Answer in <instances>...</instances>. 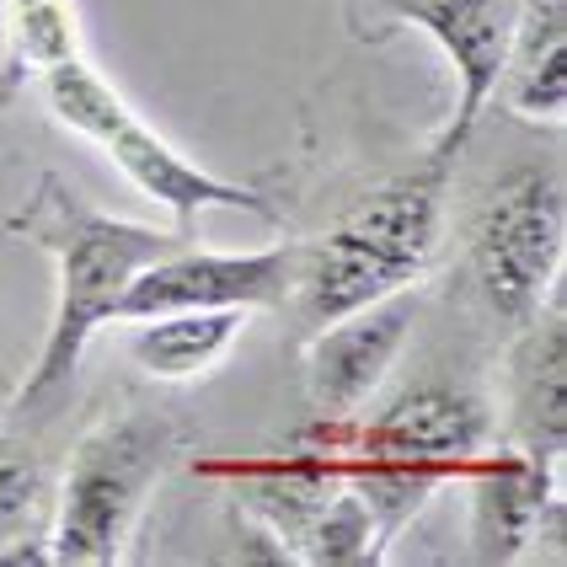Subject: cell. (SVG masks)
Returning a JSON list of instances; mask_svg holds the SVG:
<instances>
[{
    "mask_svg": "<svg viewBox=\"0 0 567 567\" xmlns=\"http://www.w3.org/2000/svg\"><path fill=\"white\" fill-rule=\"evenodd\" d=\"M11 230L28 236L32 247L54 257V274H60V300H54V321H49V338L38 348V364L17 391V412H49L64 391L75 385L81 370V353L96 338V327H107L124 289L134 284V274L156 257L177 252L188 236L172 225H134V220H113L92 209L81 193L70 188L64 177L43 172L32 198L11 215Z\"/></svg>",
    "mask_w": 567,
    "mask_h": 567,
    "instance_id": "1",
    "label": "cell"
},
{
    "mask_svg": "<svg viewBox=\"0 0 567 567\" xmlns=\"http://www.w3.org/2000/svg\"><path fill=\"white\" fill-rule=\"evenodd\" d=\"M444 183L450 172L423 161L408 177L364 193L327 236L306 241L289 306L311 332L423 279V268L440 252Z\"/></svg>",
    "mask_w": 567,
    "mask_h": 567,
    "instance_id": "2",
    "label": "cell"
},
{
    "mask_svg": "<svg viewBox=\"0 0 567 567\" xmlns=\"http://www.w3.org/2000/svg\"><path fill=\"white\" fill-rule=\"evenodd\" d=\"M183 429L156 412H118L75 444L70 472L54 487L49 563L54 567H113L124 563L128 536L183 455Z\"/></svg>",
    "mask_w": 567,
    "mask_h": 567,
    "instance_id": "3",
    "label": "cell"
},
{
    "mask_svg": "<svg viewBox=\"0 0 567 567\" xmlns=\"http://www.w3.org/2000/svg\"><path fill=\"white\" fill-rule=\"evenodd\" d=\"M38 86H43L49 113H54L70 134L92 140L96 151L113 161L134 188L172 215V225H177L183 236L193 230V220H198L204 209H241V215H257L262 225H279V204H274V198H262V193L247 188V183H225L215 172H204L198 161L177 156L81 54H75V60H60L54 70H43Z\"/></svg>",
    "mask_w": 567,
    "mask_h": 567,
    "instance_id": "4",
    "label": "cell"
},
{
    "mask_svg": "<svg viewBox=\"0 0 567 567\" xmlns=\"http://www.w3.org/2000/svg\"><path fill=\"white\" fill-rule=\"evenodd\" d=\"M567 252L563 177L525 166L487 193L472 225V274L487 311L525 327L536 321Z\"/></svg>",
    "mask_w": 567,
    "mask_h": 567,
    "instance_id": "5",
    "label": "cell"
},
{
    "mask_svg": "<svg viewBox=\"0 0 567 567\" xmlns=\"http://www.w3.org/2000/svg\"><path fill=\"white\" fill-rule=\"evenodd\" d=\"M311 450L338 455H385V461H417L444 476H461V466L493 444V412L487 402L466 391V385H444V380H423L402 391L380 417H321L316 412L311 429L295 434Z\"/></svg>",
    "mask_w": 567,
    "mask_h": 567,
    "instance_id": "6",
    "label": "cell"
},
{
    "mask_svg": "<svg viewBox=\"0 0 567 567\" xmlns=\"http://www.w3.org/2000/svg\"><path fill=\"white\" fill-rule=\"evenodd\" d=\"M306 241H284L268 252H193L188 241L177 252L145 262L124 289L113 321H145L166 311H274L289 306L300 279Z\"/></svg>",
    "mask_w": 567,
    "mask_h": 567,
    "instance_id": "7",
    "label": "cell"
},
{
    "mask_svg": "<svg viewBox=\"0 0 567 567\" xmlns=\"http://www.w3.org/2000/svg\"><path fill=\"white\" fill-rule=\"evenodd\" d=\"M385 17L429 32L440 43V54L450 60L455 113H450V124L434 140L429 166L455 172V161L472 145L487 102L498 96L508 43H514V22H519V0H385Z\"/></svg>",
    "mask_w": 567,
    "mask_h": 567,
    "instance_id": "8",
    "label": "cell"
},
{
    "mask_svg": "<svg viewBox=\"0 0 567 567\" xmlns=\"http://www.w3.org/2000/svg\"><path fill=\"white\" fill-rule=\"evenodd\" d=\"M412 316H417V295L396 289L385 300H370L316 327L306 343V391L321 417H353L370 402V391L385 380L391 359L408 343Z\"/></svg>",
    "mask_w": 567,
    "mask_h": 567,
    "instance_id": "9",
    "label": "cell"
},
{
    "mask_svg": "<svg viewBox=\"0 0 567 567\" xmlns=\"http://www.w3.org/2000/svg\"><path fill=\"white\" fill-rule=\"evenodd\" d=\"M557 472L563 455H540L525 444H504V450H482L461 466V482L472 493V557L487 567L514 563L546 514L557 508Z\"/></svg>",
    "mask_w": 567,
    "mask_h": 567,
    "instance_id": "10",
    "label": "cell"
},
{
    "mask_svg": "<svg viewBox=\"0 0 567 567\" xmlns=\"http://www.w3.org/2000/svg\"><path fill=\"white\" fill-rule=\"evenodd\" d=\"M498 96L530 124L567 118V0H519Z\"/></svg>",
    "mask_w": 567,
    "mask_h": 567,
    "instance_id": "11",
    "label": "cell"
},
{
    "mask_svg": "<svg viewBox=\"0 0 567 567\" xmlns=\"http://www.w3.org/2000/svg\"><path fill=\"white\" fill-rule=\"evenodd\" d=\"M525 343L514 348L508 396H514V444L563 455L567 444V332L563 316L525 321Z\"/></svg>",
    "mask_w": 567,
    "mask_h": 567,
    "instance_id": "12",
    "label": "cell"
},
{
    "mask_svg": "<svg viewBox=\"0 0 567 567\" xmlns=\"http://www.w3.org/2000/svg\"><path fill=\"white\" fill-rule=\"evenodd\" d=\"M128 359L156 380H193L209 375L230 343L241 338L247 311H166L128 321Z\"/></svg>",
    "mask_w": 567,
    "mask_h": 567,
    "instance_id": "13",
    "label": "cell"
},
{
    "mask_svg": "<svg viewBox=\"0 0 567 567\" xmlns=\"http://www.w3.org/2000/svg\"><path fill=\"white\" fill-rule=\"evenodd\" d=\"M6 54H0V107L38 86L43 70L81 54V28L70 0H0Z\"/></svg>",
    "mask_w": 567,
    "mask_h": 567,
    "instance_id": "14",
    "label": "cell"
},
{
    "mask_svg": "<svg viewBox=\"0 0 567 567\" xmlns=\"http://www.w3.org/2000/svg\"><path fill=\"white\" fill-rule=\"evenodd\" d=\"M289 551L311 567H375V563H385L375 519H370V508L359 504V493H353L348 482H338V487L306 514V525L289 536Z\"/></svg>",
    "mask_w": 567,
    "mask_h": 567,
    "instance_id": "15",
    "label": "cell"
},
{
    "mask_svg": "<svg viewBox=\"0 0 567 567\" xmlns=\"http://www.w3.org/2000/svg\"><path fill=\"white\" fill-rule=\"evenodd\" d=\"M49 519H54L49 466L22 444H0V551L17 540L49 536Z\"/></svg>",
    "mask_w": 567,
    "mask_h": 567,
    "instance_id": "16",
    "label": "cell"
}]
</instances>
